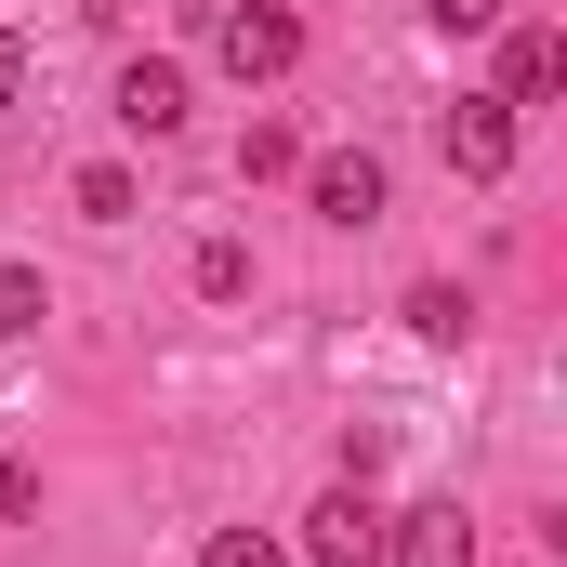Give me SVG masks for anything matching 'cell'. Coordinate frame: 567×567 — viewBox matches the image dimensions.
Listing matches in <instances>:
<instances>
[{
    "instance_id": "obj_1",
    "label": "cell",
    "mask_w": 567,
    "mask_h": 567,
    "mask_svg": "<svg viewBox=\"0 0 567 567\" xmlns=\"http://www.w3.org/2000/svg\"><path fill=\"white\" fill-rule=\"evenodd\" d=\"M383 542H396V515L370 502V475L317 488V515H303V555H317V567H383Z\"/></svg>"
},
{
    "instance_id": "obj_2",
    "label": "cell",
    "mask_w": 567,
    "mask_h": 567,
    "mask_svg": "<svg viewBox=\"0 0 567 567\" xmlns=\"http://www.w3.org/2000/svg\"><path fill=\"white\" fill-rule=\"evenodd\" d=\"M212 53H225V80H290L303 66V27H290L278 0H238V13H212Z\"/></svg>"
},
{
    "instance_id": "obj_3",
    "label": "cell",
    "mask_w": 567,
    "mask_h": 567,
    "mask_svg": "<svg viewBox=\"0 0 567 567\" xmlns=\"http://www.w3.org/2000/svg\"><path fill=\"white\" fill-rule=\"evenodd\" d=\"M435 145H449V172H462V185H502V172H515V106H502V93H462Z\"/></svg>"
},
{
    "instance_id": "obj_4",
    "label": "cell",
    "mask_w": 567,
    "mask_h": 567,
    "mask_svg": "<svg viewBox=\"0 0 567 567\" xmlns=\"http://www.w3.org/2000/svg\"><path fill=\"white\" fill-rule=\"evenodd\" d=\"M383 567H475V515L462 502H410L396 542H383Z\"/></svg>"
},
{
    "instance_id": "obj_5",
    "label": "cell",
    "mask_w": 567,
    "mask_h": 567,
    "mask_svg": "<svg viewBox=\"0 0 567 567\" xmlns=\"http://www.w3.org/2000/svg\"><path fill=\"white\" fill-rule=\"evenodd\" d=\"M303 198H317V225H383V158H317Z\"/></svg>"
},
{
    "instance_id": "obj_6",
    "label": "cell",
    "mask_w": 567,
    "mask_h": 567,
    "mask_svg": "<svg viewBox=\"0 0 567 567\" xmlns=\"http://www.w3.org/2000/svg\"><path fill=\"white\" fill-rule=\"evenodd\" d=\"M567 93V40L555 27H515V40H502V106H555Z\"/></svg>"
},
{
    "instance_id": "obj_7",
    "label": "cell",
    "mask_w": 567,
    "mask_h": 567,
    "mask_svg": "<svg viewBox=\"0 0 567 567\" xmlns=\"http://www.w3.org/2000/svg\"><path fill=\"white\" fill-rule=\"evenodd\" d=\"M120 120H133L145 145H158V133H185V66H158V53H133V66H120Z\"/></svg>"
},
{
    "instance_id": "obj_8",
    "label": "cell",
    "mask_w": 567,
    "mask_h": 567,
    "mask_svg": "<svg viewBox=\"0 0 567 567\" xmlns=\"http://www.w3.org/2000/svg\"><path fill=\"white\" fill-rule=\"evenodd\" d=\"M278 172H303V133L290 120H251L238 133V185H278Z\"/></svg>"
},
{
    "instance_id": "obj_9",
    "label": "cell",
    "mask_w": 567,
    "mask_h": 567,
    "mask_svg": "<svg viewBox=\"0 0 567 567\" xmlns=\"http://www.w3.org/2000/svg\"><path fill=\"white\" fill-rule=\"evenodd\" d=\"M410 330H423V343H462V330H475V303H462L449 278H423V290H410Z\"/></svg>"
},
{
    "instance_id": "obj_10",
    "label": "cell",
    "mask_w": 567,
    "mask_h": 567,
    "mask_svg": "<svg viewBox=\"0 0 567 567\" xmlns=\"http://www.w3.org/2000/svg\"><path fill=\"white\" fill-rule=\"evenodd\" d=\"M80 212H93V225H133V172L93 158V172H80Z\"/></svg>"
},
{
    "instance_id": "obj_11",
    "label": "cell",
    "mask_w": 567,
    "mask_h": 567,
    "mask_svg": "<svg viewBox=\"0 0 567 567\" xmlns=\"http://www.w3.org/2000/svg\"><path fill=\"white\" fill-rule=\"evenodd\" d=\"M198 290L238 303V290H251V251H238V238H198Z\"/></svg>"
},
{
    "instance_id": "obj_12",
    "label": "cell",
    "mask_w": 567,
    "mask_h": 567,
    "mask_svg": "<svg viewBox=\"0 0 567 567\" xmlns=\"http://www.w3.org/2000/svg\"><path fill=\"white\" fill-rule=\"evenodd\" d=\"M40 317H53V290L27 278V265H0V330H40Z\"/></svg>"
},
{
    "instance_id": "obj_13",
    "label": "cell",
    "mask_w": 567,
    "mask_h": 567,
    "mask_svg": "<svg viewBox=\"0 0 567 567\" xmlns=\"http://www.w3.org/2000/svg\"><path fill=\"white\" fill-rule=\"evenodd\" d=\"M198 567H290V555H278V542H265V528H225V542H212V555H198Z\"/></svg>"
},
{
    "instance_id": "obj_14",
    "label": "cell",
    "mask_w": 567,
    "mask_h": 567,
    "mask_svg": "<svg viewBox=\"0 0 567 567\" xmlns=\"http://www.w3.org/2000/svg\"><path fill=\"white\" fill-rule=\"evenodd\" d=\"M435 27H449V40H475V27H502V0H423Z\"/></svg>"
},
{
    "instance_id": "obj_15",
    "label": "cell",
    "mask_w": 567,
    "mask_h": 567,
    "mask_svg": "<svg viewBox=\"0 0 567 567\" xmlns=\"http://www.w3.org/2000/svg\"><path fill=\"white\" fill-rule=\"evenodd\" d=\"M0 515H40V462H0Z\"/></svg>"
},
{
    "instance_id": "obj_16",
    "label": "cell",
    "mask_w": 567,
    "mask_h": 567,
    "mask_svg": "<svg viewBox=\"0 0 567 567\" xmlns=\"http://www.w3.org/2000/svg\"><path fill=\"white\" fill-rule=\"evenodd\" d=\"M13 93H27V40L0 27V106H13Z\"/></svg>"
}]
</instances>
